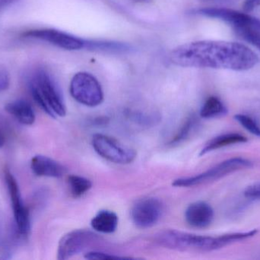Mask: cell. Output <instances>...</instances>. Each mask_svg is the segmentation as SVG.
<instances>
[{
    "mask_svg": "<svg viewBox=\"0 0 260 260\" xmlns=\"http://www.w3.org/2000/svg\"><path fill=\"white\" fill-rule=\"evenodd\" d=\"M5 180L10 197L17 230L21 236L27 237L30 229V214L23 203L18 182L9 169L5 170Z\"/></svg>",
    "mask_w": 260,
    "mask_h": 260,
    "instance_id": "cell-8",
    "label": "cell"
},
{
    "mask_svg": "<svg viewBox=\"0 0 260 260\" xmlns=\"http://www.w3.org/2000/svg\"><path fill=\"white\" fill-rule=\"evenodd\" d=\"M30 90L34 100L50 117L66 115L67 107L62 93L47 72L39 70L35 73L30 81Z\"/></svg>",
    "mask_w": 260,
    "mask_h": 260,
    "instance_id": "cell-3",
    "label": "cell"
},
{
    "mask_svg": "<svg viewBox=\"0 0 260 260\" xmlns=\"http://www.w3.org/2000/svg\"><path fill=\"white\" fill-rule=\"evenodd\" d=\"M10 85V78L7 73L0 70V93L6 91Z\"/></svg>",
    "mask_w": 260,
    "mask_h": 260,
    "instance_id": "cell-25",
    "label": "cell"
},
{
    "mask_svg": "<svg viewBox=\"0 0 260 260\" xmlns=\"http://www.w3.org/2000/svg\"><path fill=\"white\" fill-rule=\"evenodd\" d=\"M26 38L41 40L68 50H78L85 47L86 41L62 31L53 28L36 29L24 34Z\"/></svg>",
    "mask_w": 260,
    "mask_h": 260,
    "instance_id": "cell-11",
    "label": "cell"
},
{
    "mask_svg": "<svg viewBox=\"0 0 260 260\" xmlns=\"http://www.w3.org/2000/svg\"><path fill=\"white\" fill-rule=\"evenodd\" d=\"M235 32L243 39L256 46L260 50V33L251 30H236Z\"/></svg>",
    "mask_w": 260,
    "mask_h": 260,
    "instance_id": "cell-22",
    "label": "cell"
},
{
    "mask_svg": "<svg viewBox=\"0 0 260 260\" xmlns=\"http://www.w3.org/2000/svg\"><path fill=\"white\" fill-rule=\"evenodd\" d=\"M118 216L114 212L102 210L91 220V227L95 232L102 234H112L118 226Z\"/></svg>",
    "mask_w": 260,
    "mask_h": 260,
    "instance_id": "cell-15",
    "label": "cell"
},
{
    "mask_svg": "<svg viewBox=\"0 0 260 260\" xmlns=\"http://www.w3.org/2000/svg\"><path fill=\"white\" fill-rule=\"evenodd\" d=\"M235 119L250 134L260 137V127L254 119H252L250 116L241 114H236Z\"/></svg>",
    "mask_w": 260,
    "mask_h": 260,
    "instance_id": "cell-21",
    "label": "cell"
},
{
    "mask_svg": "<svg viewBox=\"0 0 260 260\" xmlns=\"http://www.w3.org/2000/svg\"><path fill=\"white\" fill-rule=\"evenodd\" d=\"M197 120L198 119L195 115H190L188 117L186 122L180 127L177 134L170 140L169 145L171 146L178 145L179 143H181L182 142L186 140L197 126V122H198Z\"/></svg>",
    "mask_w": 260,
    "mask_h": 260,
    "instance_id": "cell-19",
    "label": "cell"
},
{
    "mask_svg": "<svg viewBox=\"0 0 260 260\" xmlns=\"http://www.w3.org/2000/svg\"><path fill=\"white\" fill-rule=\"evenodd\" d=\"M92 146L99 156L117 164H129L134 161L137 156L134 149L105 134H94Z\"/></svg>",
    "mask_w": 260,
    "mask_h": 260,
    "instance_id": "cell-6",
    "label": "cell"
},
{
    "mask_svg": "<svg viewBox=\"0 0 260 260\" xmlns=\"http://www.w3.org/2000/svg\"><path fill=\"white\" fill-rule=\"evenodd\" d=\"M257 230L244 233H235L219 237L202 236L176 230L160 232L154 238L156 244L170 250L188 251H212L226 247L229 244L255 236Z\"/></svg>",
    "mask_w": 260,
    "mask_h": 260,
    "instance_id": "cell-2",
    "label": "cell"
},
{
    "mask_svg": "<svg viewBox=\"0 0 260 260\" xmlns=\"http://www.w3.org/2000/svg\"><path fill=\"white\" fill-rule=\"evenodd\" d=\"M258 6H260V0H244L243 9L245 12H250Z\"/></svg>",
    "mask_w": 260,
    "mask_h": 260,
    "instance_id": "cell-26",
    "label": "cell"
},
{
    "mask_svg": "<svg viewBox=\"0 0 260 260\" xmlns=\"http://www.w3.org/2000/svg\"><path fill=\"white\" fill-rule=\"evenodd\" d=\"M213 209L204 201H196L188 206L185 212V219L191 227L205 228L212 224Z\"/></svg>",
    "mask_w": 260,
    "mask_h": 260,
    "instance_id": "cell-12",
    "label": "cell"
},
{
    "mask_svg": "<svg viewBox=\"0 0 260 260\" xmlns=\"http://www.w3.org/2000/svg\"><path fill=\"white\" fill-rule=\"evenodd\" d=\"M5 110L22 125H31L35 123V111L27 101L23 99L12 101L6 104Z\"/></svg>",
    "mask_w": 260,
    "mask_h": 260,
    "instance_id": "cell-14",
    "label": "cell"
},
{
    "mask_svg": "<svg viewBox=\"0 0 260 260\" xmlns=\"http://www.w3.org/2000/svg\"><path fill=\"white\" fill-rule=\"evenodd\" d=\"M163 210V205L157 198H142L132 208V221L139 228H149L158 222Z\"/></svg>",
    "mask_w": 260,
    "mask_h": 260,
    "instance_id": "cell-10",
    "label": "cell"
},
{
    "mask_svg": "<svg viewBox=\"0 0 260 260\" xmlns=\"http://www.w3.org/2000/svg\"><path fill=\"white\" fill-rule=\"evenodd\" d=\"M85 48L116 52H123L129 50V47L125 44L108 41H86Z\"/></svg>",
    "mask_w": 260,
    "mask_h": 260,
    "instance_id": "cell-20",
    "label": "cell"
},
{
    "mask_svg": "<svg viewBox=\"0 0 260 260\" xmlns=\"http://www.w3.org/2000/svg\"><path fill=\"white\" fill-rule=\"evenodd\" d=\"M30 169L37 177L49 178H61L67 172L63 165L44 155H36L31 159Z\"/></svg>",
    "mask_w": 260,
    "mask_h": 260,
    "instance_id": "cell-13",
    "label": "cell"
},
{
    "mask_svg": "<svg viewBox=\"0 0 260 260\" xmlns=\"http://www.w3.org/2000/svg\"><path fill=\"white\" fill-rule=\"evenodd\" d=\"M247 142V138L244 136L236 133L232 134H221L217 136L214 138L211 139L209 142L206 143L204 148L200 151V156L206 155V154L231 146V145H238V143H244Z\"/></svg>",
    "mask_w": 260,
    "mask_h": 260,
    "instance_id": "cell-16",
    "label": "cell"
},
{
    "mask_svg": "<svg viewBox=\"0 0 260 260\" xmlns=\"http://www.w3.org/2000/svg\"><path fill=\"white\" fill-rule=\"evenodd\" d=\"M228 108L218 98L211 96L203 104L200 110V116L203 119H214L225 115Z\"/></svg>",
    "mask_w": 260,
    "mask_h": 260,
    "instance_id": "cell-17",
    "label": "cell"
},
{
    "mask_svg": "<svg viewBox=\"0 0 260 260\" xmlns=\"http://www.w3.org/2000/svg\"><path fill=\"white\" fill-rule=\"evenodd\" d=\"M72 97L82 105L96 107L103 102L104 92L95 76L87 72L74 75L70 86Z\"/></svg>",
    "mask_w": 260,
    "mask_h": 260,
    "instance_id": "cell-5",
    "label": "cell"
},
{
    "mask_svg": "<svg viewBox=\"0 0 260 260\" xmlns=\"http://www.w3.org/2000/svg\"><path fill=\"white\" fill-rule=\"evenodd\" d=\"M196 13L209 18H217L228 23L236 30H251L260 33V20L244 12L223 8H204Z\"/></svg>",
    "mask_w": 260,
    "mask_h": 260,
    "instance_id": "cell-7",
    "label": "cell"
},
{
    "mask_svg": "<svg viewBox=\"0 0 260 260\" xmlns=\"http://www.w3.org/2000/svg\"><path fill=\"white\" fill-rule=\"evenodd\" d=\"M87 259H130V258L120 257L111 253H103V252L91 251L88 252L85 255Z\"/></svg>",
    "mask_w": 260,
    "mask_h": 260,
    "instance_id": "cell-23",
    "label": "cell"
},
{
    "mask_svg": "<svg viewBox=\"0 0 260 260\" xmlns=\"http://www.w3.org/2000/svg\"><path fill=\"white\" fill-rule=\"evenodd\" d=\"M136 1H140V2H148L149 0H136Z\"/></svg>",
    "mask_w": 260,
    "mask_h": 260,
    "instance_id": "cell-29",
    "label": "cell"
},
{
    "mask_svg": "<svg viewBox=\"0 0 260 260\" xmlns=\"http://www.w3.org/2000/svg\"><path fill=\"white\" fill-rule=\"evenodd\" d=\"M6 134H5L4 129L0 125V148H3L6 143Z\"/></svg>",
    "mask_w": 260,
    "mask_h": 260,
    "instance_id": "cell-27",
    "label": "cell"
},
{
    "mask_svg": "<svg viewBox=\"0 0 260 260\" xmlns=\"http://www.w3.org/2000/svg\"><path fill=\"white\" fill-rule=\"evenodd\" d=\"M244 195L251 199H260V183L249 186L244 192Z\"/></svg>",
    "mask_w": 260,
    "mask_h": 260,
    "instance_id": "cell-24",
    "label": "cell"
},
{
    "mask_svg": "<svg viewBox=\"0 0 260 260\" xmlns=\"http://www.w3.org/2000/svg\"><path fill=\"white\" fill-rule=\"evenodd\" d=\"M67 182L70 192L74 198H80L92 187L91 180L80 176H69Z\"/></svg>",
    "mask_w": 260,
    "mask_h": 260,
    "instance_id": "cell-18",
    "label": "cell"
},
{
    "mask_svg": "<svg viewBox=\"0 0 260 260\" xmlns=\"http://www.w3.org/2000/svg\"><path fill=\"white\" fill-rule=\"evenodd\" d=\"M173 64L183 67L250 70L259 63L255 52L244 44L221 41H199L178 46L172 50Z\"/></svg>",
    "mask_w": 260,
    "mask_h": 260,
    "instance_id": "cell-1",
    "label": "cell"
},
{
    "mask_svg": "<svg viewBox=\"0 0 260 260\" xmlns=\"http://www.w3.org/2000/svg\"><path fill=\"white\" fill-rule=\"evenodd\" d=\"M252 166H253V163L250 160L242 157H235V158L224 160L211 169L205 171L204 172L194 177L177 179L174 180L172 185L175 187H192V186H200V185L219 180L236 171L247 169Z\"/></svg>",
    "mask_w": 260,
    "mask_h": 260,
    "instance_id": "cell-4",
    "label": "cell"
},
{
    "mask_svg": "<svg viewBox=\"0 0 260 260\" xmlns=\"http://www.w3.org/2000/svg\"><path fill=\"white\" fill-rule=\"evenodd\" d=\"M96 234L88 230H75L64 235L58 244L57 259L66 260L82 253L99 241Z\"/></svg>",
    "mask_w": 260,
    "mask_h": 260,
    "instance_id": "cell-9",
    "label": "cell"
},
{
    "mask_svg": "<svg viewBox=\"0 0 260 260\" xmlns=\"http://www.w3.org/2000/svg\"><path fill=\"white\" fill-rule=\"evenodd\" d=\"M15 0H0V10L3 9V8L6 7L9 4L12 3Z\"/></svg>",
    "mask_w": 260,
    "mask_h": 260,
    "instance_id": "cell-28",
    "label": "cell"
}]
</instances>
